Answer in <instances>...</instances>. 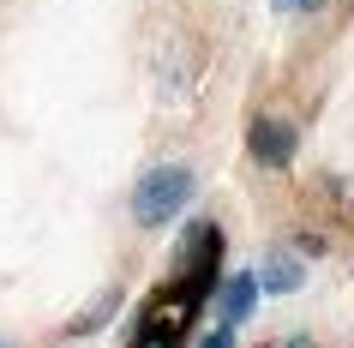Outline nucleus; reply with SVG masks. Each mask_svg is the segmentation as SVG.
I'll return each mask as SVG.
<instances>
[{
	"mask_svg": "<svg viewBox=\"0 0 354 348\" xmlns=\"http://www.w3.org/2000/svg\"><path fill=\"white\" fill-rule=\"evenodd\" d=\"M216 253H223V228L216 222H198L180 246V300L192 312L205 306V294L216 289Z\"/></svg>",
	"mask_w": 354,
	"mask_h": 348,
	"instance_id": "nucleus-2",
	"label": "nucleus"
},
{
	"mask_svg": "<svg viewBox=\"0 0 354 348\" xmlns=\"http://www.w3.org/2000/svg\"><path fill=\"white\" fill-rule=\"evenodd\" d=\"M313 0H277V12H306Z\"/></svg>",
	"mask_w": 354,
	"mask_h": 348,
	"instance_id": "nucleus-7",
	"label": "nucleus"
},
{
	"mask_svg": "<svg viewBox=\"0 0 354 348\" xmlns=\"http://www.w3.org/2000/svg\"><path fill=\"white\" fill-rule=\"evenodd\" d=\"M259 289H270V294H295L300 289V264L288 253H270L264 258V271H259Z\"/></svg>",
	"mask_w": 354,
	"mask_h": 348,
	"instance_id": "nucleus-5",
	"label": "nucleus"
},
{
	"mask_svg": "<svg viewBox=\"0 0 354 348\" xmlns=\"http://www.w3.org/2000/svg\"><path fill=\"white\" fill-rule=\"evenodd\" d=\"M246 145H252V163H264V168H288L295 163V127H288V120H270V114L252 120V138H246Z\"/></svg>",
	"mask_w": 354,
	"mask_h": 348,
	"instance_id": "nucleus-3",
	"label": "nucleus"
},
{
	"mask_svg": "<svg viewBox=\"0 0 354 348\" xmlns=\"http://www.w3.org/2000/svg\"><path fill=\"white\" fill-rule=\"evenodd\" d=\"M0 348H6V342H0Z\"/></svg>",
	"mask_w": 354,
	"mask_h": 348,
	"instance_id": "nucleus-8",
	"label": "nucleus"
},
{
	"mask_svg": "<svg viewBox=\"0 0 354 348\" xmlns=\"http://www.w3.org/2000/svg\"><path fill=\"white\" fill-rule=\"evenodd\" d=\"M252 306H259V276H252V271L228 276L223 294H216V312H223V324H228V330L246 324V318H252Z\"/></svg>",
	"mask_w": 354,
	"mask_h": 348,
	"instance_id": "nucleus-4",
	"label": "nucleus"
},
{
	"mask_svg": "<svg viewBox=\"0 0 354 348\" xmlns=\"http://www.w3.org/2000/svg\"><path fill=\"white\" fill-rule=\"evenodd\" d=\"M192 199V168H150L132 186V222L138 228H162L168 217H180V204Z\"/></svg>",
	"mask_w": 354,
	"mask_h": 348,
	"instance_id": "nucleus-1",
	"label": "nucleus"
},
{
	"mask_svg": "<svg viewBox=\"0 0 354 348\" xmlns=\"http://www.w3.org/2000/svg\"><path fill=\"white\" fill-rule=\"evenodd\" d=\"M198 348H234V330H228V324H216V330H210V336H205Z\"/></svg>",
	"mask_w": 354,
	"mask_h": 348,
	"instance_id": "nucleus-6",
	"label": "nucleus"
}]
</instances>
